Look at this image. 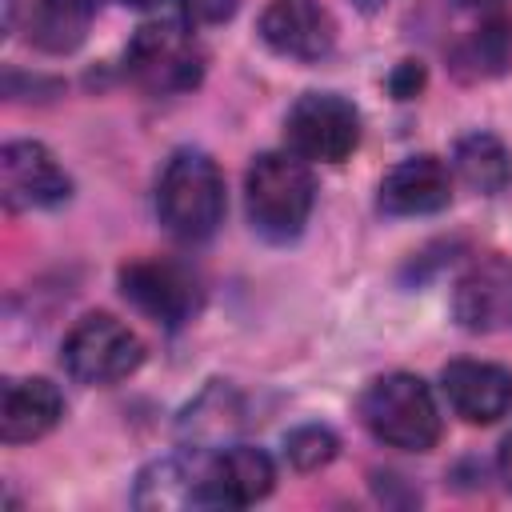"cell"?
<instances>
[{"instance_id":"obj_19","label":"cell","mask_w":512,"mask_h":512,"mask_svg":"<svg viewBox=\"0 0 512 512\" xmlns=\"http://www.w3.org/2000/svg\"><path fill=\"white\" fill-rule=\"evenodd\" d=\"M336 436H332V428H324V424H300V428H292L288 436H284V460L292 464V468H300V472H316V468H324L332 456H336Z\"/></svg>"},{"instance_id":"obj_17","label":"cell","mask_w":512,"mask_h":512,"mask_svg":"<svg viewBox=\"0 0 512 512\" xmlns=\"http://www.w3.org/2000/svg\"><path fill=\"white\" fill-rule=\"evenodd\" d=\"M512 64V20L504 16H484L456 48H452V72L460 80H492L508 72Z\"/></svg>"},{"instance_id":"obj_22","label":"cell","mask_w":512,"mask_h":512,"mask_svg":"<svg viewBox=\"0 0 512 512\" xmlns=\"http://www.w3.org/2000/svg\"><path fill=\"white\" fill-rule=\"evenodd\" d=\"M496 464H500V480L508 484V492H512V432L504 436V444H500V456H496Z\"/></svg>"},{"instance_id":"obj_15","label":"cell","mask_w":512,"mask_h":512,"mask_svg":"<svg viewBox=\"0 0 512 512\" xmlns=\"http://www.w3.org/2000/svg\"><path fill=\"white\" fill-rule=\"evenodd\" d=\"M200 476H204V460L160 456V460H152V464L136 476V496H132V500H136V508H152V512L204 508Z\"/></svg>"},{"instance_id":"obj_8","label":"cell","mask_w":512,"mask_h":512,"mask_svg":"<svg viewBox=\"0 0 512 512\" xmlns=\"http://www.w3.org/2000/svg\"><path fill=\"white\" fill-rule=\"evenodd\" d=\"M72 196V176L40 140H8L0 148V200L8 212L60 208Z\"/></svg>"},{"instance_id":"obj_18","label":"cell","mask_w":512,"mask_h":512,"mask_svg":"<svg viewBox=\"0 0 512 512\" xmlns=\"http://www.w3.org/2000/svg\"><path fill=\"white\" fill-rule=\"evenodd\" d=\"M452 168H456V176H460L472 192H480V196H496V192L512 180V156H508V148H504L492 132H472V136H464V140L456 144V152H452Z\"/></svg>"},{"instance_id":"obj_3","label":"cell","mask_w":512,"mask_h":512,"mask_svg":"<svg viewBox=\"0 0 512 512\" xmlns=\"http://www.w3.org/2000/svg\"><path fill=\"white\" fill-rule=\"evenodd\" d=\"M364 428L400 452H428L440 440V408L432 388L412 372L376 376L360 396Z\"/></svg>"},{"instance_id":"obj_21","label":"cell","mask_w":512,"mask_h":512,"mask_svg":"<svg viewBox=\"0 0 512 512\" xmlns=\"http://www.w3.org/2000/svg\"><path fill=\"white\" fill-rule=\"evenodd\" d=\"M392 92H396V100H412L416 96V88L424 84V68L416 64V60H404L396 72H392Z\"/></svg>"},{"instance_id":"obj_23","label":"cell","mask_w":512,"mask_h":512,"mask_svg":"<svg viewBox=\"0 0 512 512\" xmlns=\"http://www.w3.org/2000/svg\"><path fill=\"white\" fill-rule=\"evenodd\" d=\"M456 8H476V12H492V8H500L504 0H452Z\"/></svg>"},{"instance_id":"obj_20","label":"cell","mask_w":512,"mask_h":512,"mask_svg":"<svg viewBox=\"0 0 512 512\" xmlns=\"http://www.w3.org/2000/svg\"><path fill=\"white\" fill-rule=\"evenodd\" d=\"M236 4L240 0H180L184 20H192V24H224V20H232Z\"/></svg>"},{"instance_id":"obj_2","label":"cell","mask_w":512,"mask_h":512,"mask_svg":"<svg viewBox=\"0 0 512 512\" xmlns=\"http://www.w3.org/2000/svg\"><path fill=\"white\" fill-rule=\"evenodd\" d=\"M160 224L188 244L208 240L224 220V172L200 148H180L168 156L156 180Z\"/></svg>"},{"instance_id":"obj_14","label":"cell","mask_w":512,"mask_h":512,"mask_svg":"<svg viewBox=\"0 0 512 512\" xmlns=\"http://www.w3.org/2000/svg\"><path fill=\"white\" fill-rule=\"evenodd\" d=\"M64 416V396L44 376H20L4 384L0 396V436L4 444H28L48 436Z\"/></svg>"},{"instance_id":"obj_24","label":"cell","mask_w":512,"mask_h":512,"mask_svg":"<svg viewBox=\"0 0 512 512\" xmlns=\"http://www.w3.org/2000/svg\"><path fill=\"white\" fill-rule=\"evenodd\" d=\"M356 4H360L364 12H376V8H380V4H388V0H356Z\"/></svg>"},{"instance_id":"obj_13","label":"cell","mask_w":512,"mask_h":512,"mask_svg":"<svg viewBox=\"0 0 512 512\" xmlns=\"http://www.w3.org/2000/svg\"><path fill=\"white\" fill-rule=\"evenodd\" d=\"M452 200V172L440 156H408L392 164L380 180V208L388 216H428L448 208Z\"/></svg>"},{"instance_id":"obj_12","label":"cell","mask_w":512,"mask_h":512,"mask_svg":"<svg viewBox=\"0 0 512 512\" xmlns=\"http://www.w3.org/2000/svg\"><path fill=\"white\" fill-rule=\"evenodd\" d=\"M440 392L464 424H496L512 412V372L492 360H452L440 372Z\"/></svg>"},{"instance_id":"obj_11","label":"cell","mask_w":512,"mask_h":512,"mask_svg":"<svg viewBox=\"0 0 512 512\" xmlns=\"http://www.w3.org/2000/svg\"><path fill=\"white\" fill-rule=\"evenodd\" d=\"M276 484V464L264 448L252 444H228L216 456L204 460L200 492L204 508H248L264 500Z\"/></svg>"},{"instance_id":"obj_16","label":"cell","mask_w":512,"mask_h":512,"mask_svg":"<svg viewBox=\"0 0 512 512\" xmlns=\"http://www.w3.org/2000/svg\"><path fill=\"white\" fill-rule=\"evenodd\" d=\"M96 16H100V0H32L28 40L52 56L76 52L88 40V28Z\"/></svg>"},{"instance_id":"obj_25","label":"cell","mask_w":512,"mask_h":512,"mask_svg":"<svg viewBox=\"0 0 512 512\" xmlns=\"http://www.w3.org/2000/svg\"><path fill=\"white\" fill-rule=\"evenodd\" d=\"M124 4H132V8H156L160 0H124Z\"/></svg>"},{"instance_id":"obj_6","label":"cell","mask_w":512,"mask_h":512,"mask_svg":"<svg viewBox=\"0 0 512 512\" xmlns=\"http://www.w3.org/2000/svg\"><path fill=\"white\" fill-rule=\"evenodd\" d=\"M284 140L308 164H340L360 144V112L340 92H304L284 116Z\"/></svg>"},{"instance_id":"obj_1","label":"cell","mask_w":512,"mask_h":512,"mask_svg":"<svg viewBox=\"0 0 512 512\" xmlns=\"http://www.w3.org/2000/svg\"><path fill=\"white\" fill-rule=\"evenodd\" d=\"M244 204L252 228L264 240H296L316 204V180L308 160H300L296 152H260L244 176Z\"/></svg>"},{"instance_id":"obj_7","label":"cell","mask_w":512,"mask_h":512,"mask_svg":"<svg viewBox=\"0 0 512 512\" xmlns=\"http://www.w3.org/2000/svg\"><path fill=\"white\" fill-rule=\"evenodd\" d=\"M120 292L132 308H140L148 320L164 324V328H180L200 312V280L176 264V260H160V256H140L128 260L120 268Z\"/></svg>"},{"instance_id":"obj_9","label":"cell","mask_w":512,"mask_h":512,"mask_svg":"<svg viewBox=\"0 0 512 512\" xmlns=\"http://www.w3.org/2000/svg\"><path fill=\"white\" fill-rule=\"evenodd\" d=\"M452 316L480 336L512 328V260L500 252L476 256L452 284Z\"/></svg>"},{"instance_id":"obj_4","label":"cell","mask_w":512,"mask_h":512,"mask_svg":"<svg viewBox=\"0 0 512 512\" xmlns=\"http://www.w3.org/2000/svg\"><path fill=\"white\" fill-rule=\"evenodd\" d=\"M128 76L152 96H184L204 80V48L180 20H148L128 44Z\"/></svg>"},{"instance_id":"obj_5","label":"cell","mask_w":512,"mask_h":512,"mask_svg":"<svg viewBox=\"0 0 512 512\" xmlns=\"http://www.w3.org/2000/svg\"><path fill=\"white\" fill-rule=\"evenodd\" d=\"M60 360H64L72 380L104 388V384H116L140 368L144 344L124 320H116L108 312H88L64 336Z\"/></svg>"},{"instance_id":"obj_10","label":"cell","mask_w":512,"mask_h":512,"mask_svg":"<svg viewBox=\"0 0 512 512\" xmlns=\"http://www.w3.org/2000/svg\"><path fill=\"white\" fill-rule=\"evenodd\" d=\"M260 40L300 64H316L336 44V20L320 0H268L260 12Z\"/></svg>"}]
</instances>
